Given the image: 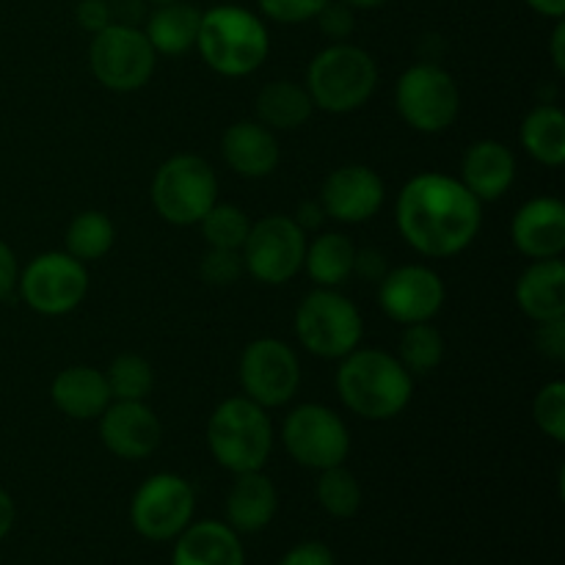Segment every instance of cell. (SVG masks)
I'll return each mask as SVG.
<instances>
[{
	"mask_svg": "<svg viewBox=\"0 0 565 565\" xmlns=\"http://www.w3.org/2000/svg\"><path fill=\"white\" fill-rule=\"evenodd\" d=\"M395 221L414 252L430 259H447L475 243L483 226V204L456 177L423 171L397 193Z\"/></svg>",
	"mask_w": 565,
	"mask_h": 565,
	"instance_id": "1",
	"label": "cell"
},
{
	"mask_svg": "<svg viewBox=\"0 0 565 565\" xmlns=\"http://www.w3.org/2000/svg\"><path fill=\"white\" fill-rule=\"evenodd\" d=\"M334 384L342 406L370 423L397 417L414 395V375L381 348H356L342 356Z\"/></svg>",
	"mask_w": 565,
	"mask_h": 565,
	"instance_id": "2",
	"label": "cell"
},
{
	"mask_svg": "<svg viewBox=\"0 0 565 565\" xmlns=\"http://www.w3.org/2000/svg\"><path fill=\"white\" fill-rule=\"evenodd\" d=\"M196 50L215 75L246 77L268 58L270 36L263 17L243 6L221 3L202 11Z\"/></svg>",
	"mask_w": 565,
	"mask_h": 565,
	"instance_id": "3",
	"label": "cell"
},
{
	"mask_svg": "<svg viewBox=\"0 0 565 565\" xmlns=\"http://www.w3.org/2000/svg\"><path fill=\"white\" fill-rule=\"evenodd\" d=\"M307 92L315 108L326 114H353L379 88V64L367 50L334 42L320 50L307 70Z\"/></svg>",
	"mask_w": 565,
	"mask_h": 565,
	"instance_id": "4",
	"label": "cell"
},
{
	"mask_svg": "<svg viewBox=\"0 0 565 565\" xmlns=\"http://www.w3.org/2000/svg\"><path fill=\"white\" fill-rule=\"evenodd\" d=\"M207 447L215 461L232 475L263 469L274 450V423L268 408L257 406L246 395L226 397L210 414Z\"/></svg>",
	"mask_w": 565,
	"mask_h": 565,
	"instance_id": "5",
	"label": "cell"
},
{
	"mask_svg": "<svg viewBox=\"0 0 565 565\" xmlns=\"http://www.w3.org/2000/svg\"><path fill=\"white\" fill-rule=\"evenodd\" d=\"M296 337L312 356L342 359L362 345V312L337 287H318L298 303Z\"/></svg>",
	"mask_w": 565,
	"mask_h": 565,
	"instance_id": "6",
	"label": "cell"
},
{
	"mask_svg": "<svg viewBox=\"0 0 565 565\" xmlns=\"http://www.w3.org/2000/svg\"><path fill=\"white\" fill-rule=\"evenodd\" d=\"M218 202V177L199 154H174L152 177V204L163 221L193 226Z\"/></svg>",
	"mask_w": 565,
	"mask_h": 565,
	"instance_id": "7",
	"label": "cell"
},
{
	"mask_svg": "<svg viewBox=\"0 0 565 565\" xmlns=\"http://www.w3.org/2000/svg\"><path fill=\"white\" fill-rule=\"evenodd\" d=\"M88 66L103 88L130 94L152 81L158 53L141 28L127 25V22H110L108 28L92 36Z\"/></svg>",
	"mask_w": 565,
	"mask_h": 565,
	"instance_id": "8",
	"label": "cell"
},
{
	"mask_svg": "<svg viewBox=\"0 0 565 565\" xmlns=\"http://www.w3.org/2000/svg\"><path fill=\"white\" fill-rule=\"evenodd\" d=\"M397 114L417 132H445L461 114V92L456 77L439 64H414L397 77Z\"/></svg>",
	"mask_w": 565,
	"mask_h": 565,
	"instance_id": "9",
	"label": "cell"
},
{
	"mask_svg": "<svg viewBox=\"0 0 565 565\" xmlns=\"http://www.w3.org/2000/svg\"><path fill=\"white\" fill-rule=\"evenodd\" d=\"M307 243V232L292 215H265L252 221L241 248L243 268L263 285H287L303 270Z\"/></svg>",
	"mask_w": 565,
	"mask_h": 565,
	"instance_id": "10",
	"label": "cell"
},
{
	"mask_svg": "<svg viewBox=\"0 0 565 565\" xmlns=\"http://www.w3.org/2000/svg\"><path fill=\"white\" fill-rule=\"evenodd\" d=\"M281 445L301 467L323 472L345 463L351 452V434L345 419L320 403H301L281 423Z\"/></svg>",
	"mask_w": 565,
	"mask_h": 565,
	"instance_id": "11",
	"label": "cell"
},
{
	"mask_svg": "<svg viewBox=\"0 0 565 565\" xmlns=\"http://www.w3.org/2000/svg\"><path fill=\"white\" fill-rule=\"evenodd\" d=\"M196 511V491L185 478L158 472L143 480L130 502V522L141 539L163 544L174 541Z\"/></svg>",
	"mask_w": 565,
	"mask_h": 565,
	"instance_id": "12",
	"label": "cell"
},
{
	"mask_svg": "<svg viewBox=\"0 0 565 565\" xmlns=\"http://www.w3.org/2000/svg\"><path fill=\"white\" fill-rule=\"evenodd\" d=\"M22 301L39 315L58 318L75 312L88 292V270L66 252H44L20 270L17 281Z\"/></svg>",
	"mask_w": 565,
	"mask_h": 565,
	"instance_id": "13",
	"label": "cell"
},
{
	"mask_svg": "<svg viewBox=\"0 0 565 565\" xmlns=\"http://www.w3.org/2000/svg\"><path fill=\"white\" fill-rule=\"evenodd\" d=\"M237 375L248 401L263 408H279L287 406L301 386V362L287 342L259 337L243 348Z\"/></svg>",
	"mask_w": 565,
	"mask_h": 565,
	"instance_id": "14",
	"label": "cell"
},
{
	"mask_svg": "<svg viewBox=\"0 0 565 565\" xmlns=\"http://www.w3.org/2000/svg\"><path fill=\"white\" fill-rule=\"evenodd\" d=\"M445 281L428 265H397L379 281L381 312L401 326L428 323L445 307Z\"/></svg>",
	"mask_w": 565,
	"mask_h": 565,
	"instance_id": "15",
	"label": "cell"
},
{
	"mask_svg": "<svg viewBox=\"0 0 565 565\" xmlns=\"http://www.w3.org/2000/svg\"><path fill=\"white\" fill-rule=\"evenodd\" d=\"M386 188L375 169L362 163H348L331 171L320 188V204L326 215L340 224H364L384 207Z\"/></svg>",
	"mask_w": 565,
	"mask_h": 565,
	"instance_id": "16",
	"label": "cell"
},
{
	"mask_svg": "<svg viewBox=\"0 0 565 565\" xmlns=\"http://www.w3.org/2000/svg\"><path fill=\"white\" fill-rule=\"evenodd\" d=\"M160 419L143 401H110L99 414V441L125 461H141L160 445Z\"/></svg>",
	"mask_w": 565,
	"mask_h": 565,
	"instance_id": "17",
	"label": "cell"
},
{
	"mask_svg": "<svg viewBox=\"0 0 565 565\" xmlns=\"http://www.w3.org/2000/svg\"><path fill=\"white\" fill-rule=\"evenodd\" d=\"M511 241L527 259H552L565 252V204L539 196L524 202L511 221Z\"/></svg>",
	"mask_w": 565,
	"mask_h": 565,
	"instance_id": "18",
	"label": "cell"
},
{
	"mask_svg": "<svg viewBox=\"0 0 565 565\" xmlns=\"http://www.w3.org/2000/svg\"><path fill=\"white\" fill-rule=\"evenodd\" d=\"M221 158L246 180H263L276 171L281 160L276 132L259 121H235L221 136Z\"/></svg>",
	"mask_w": 565,
	"mask_h": 565,
	"instance_id": "19",
	"label": "cell"
},
{
	"mask_svg": "<svg viewBox=\"0 0 565 565\" xmlns=\"http://www.w3.org/2000/svg\"><path fill=\"white\" fill-rule=\"evenodd\" d=\"M461 182L480 204L497 202L516 182V154L494 138L475 141L463 152Z\"/></svg>",
	"mask_w": 565,
	"mask_h": 565,
	"instance_id": "20",
	"label": "cell"
},
{
	"mask_svg": "<svg viewBox=\"0 0 565 565\" xmlns=\"http://www.w3.org/2000/svg\"><path fill=\"white\" fill-rule=\"evenodd\" d=\"M171 565H246L241 535L226 522L188 524L174 539Z\"/></svg>",
	"mask_w": 565,
	"mask_h": 565,
	"instance_id": "21",
	"label": "cell"
},
{
	"mask_svg": "<svg viewBox=\"0 0 565 565\" xmlns=\"http://www.w3.org/2000/svg\"><path fill=\"white\" fill-rule=\"evenodd\" d=\"M279 511V491H276L274 480L257 472L235 475L230 494H226V524L235 530L237 535L263 533Z\"/></svg>",
	"mask_w": 565,
	"mask_h": 565,
	"instance_id": "22",
	"label": "cell"
},
{
	"mask_svg": "<svg viewBox=\"0 0 565 565\" xmlns=\"http://www.w3.org/2000/svg\"><path fill=\"white\" fill-rule=\"evenodd\" d=\"M50 401L70 419H99V414L110 406V390L105 373L88 364H72L61 370L50 384Z\"/></svg>",
	"mask_w": 565,
	"mask_h": 565,
	"instance_id": "23",
	"label": "cell"
},
{
	"mask_svg": "<svg viewBox=\"0 0 565 565\" xmlns=\"http://www.w3.org/2000/svg\"><path fill=\"white\" fill-rule=\"evenodd\" d=\"M516 303L535 323L565 318L563 259H533V265L516 281Z\"/></svg>",
	"mask_w": 565,
	"mask_h": 565,
	"instance_id": "24",
	"label": "cell"
},
{
	"mask_svg": "<svg viewBox=\"0 0 565 565\" xmlns=\"http://www.w3.org/2000/svg\"><path fill=\"white\" fill-rule=\"evenodd\" d=\"M254 110H257L259 125H265L274 132H287L307 125L315 110V103L309 97L307 86L281 77V81H270L259 88Z\"/></svg>",
	"mask_w": 565,
	"mask_h": 565,
	"instance_id": "25",
	"label": "cell"
},
{
	"mask_svg": "<svg viewBox=\"0 0 565 565\" xmlns=\"http://www.w3.org/2000/svg\"><path fill=\"white\" fill-rule=\"evenodd\" d=\"M199 25H202V11L193 3L177 0V3L158 6L149 14L143 33L158 55H182L196 47Z\"/></svg>",
	"mask_w": 565,
	"mask_h": 565,
	"instance_id": "26",
	"label": "cell"
},
{
	"mask_svg": "<svg viewBox=\"0 0 565 565\" xmlns=\"http://www.w3.org/2000/svg\"><path fill=\"white\" fill-rule=\"evenodd\" d=\"M519 141L535 163L557 169L565 160V114L557 105H535L524 116Z\"/></svg>",
	"mask_w": 565,
	"mask_h": 565,
	"instance_id": "27",
	"label": "cell"
},
{
	"mask_svg": "<svg viewBox=\"0 0 565 565\" xmlns=\"http://www.w3.org/2000/svg\"><path fill=\"white\" fill-rule=\"evenodd\" d=\"M353 259L356 246L342 232H323L307 243L303 254V270L318 287H340L353 276Z\"/></svg>",
	"mask_w": 565,
	"mask_h": 565,
	"instance_id": "28",
	"label": "cell"
},
{
	"mask_svg": "<svg viewBox=\"0 0 565 565\" xmlns=\"http://www.w3.org/2000/svg\"><path fill=\"white\" fill-rule=\"evenodd\" d=\"M66 254L86 263H97L114 248L116 226L103 210H83L66 226Z\"/></svg>",
	"mask_w": 565,
	"mask_h": 565,
	"instance_id": "29",
	"label": "cell"
},
{
	"mask_svg": "<svg viewBox=\"0 0 565 565\" xmlns=\"http://www.w3.org/2000/svg\"><path fill=\"white\" fill-rule=\"evenodd\" d=\"M445 359V337L436 326L412 323L403 329L401 345H397V362L412 375H428Z\"/></svg>",
	"mask_w": 565,
	"mask_h": 565,
	"instance_id": "30",
	"label": "cell"
},
{
	"mask_svg": "<svg viewBox=\"0 0 565 565\" xmlns=\"http://www.w3.org/2000/svg\"><path fill=\"white\" fill-rule=\"evenodd\" d=\"M315 497L331 519H353L362 508V483L345 463H340L320 472Z\"/></svg>",
	"mask_w": 565,
	"mask_h": 565,
	"instance_id": "31",
	"label": "cell"
},
{
	"mask_svg": "<svg viewBox=\"0 0 565 565\" xmlns=\"http://www.w3.org/2000/svg\"><path fill=\"white\" fill-rule=\"evenodd\" d=\"M103 373L114 401H147L154 386L152 364L138 353H121Z\"/></svg>",
	"mask_w": 565,
	"mask_h": 565,
	"instance_id": "32",
	"label": "cell"
},
{
	"mask_svg": "<svg viewBox=\"0 0 565 565\" xmlns=\"http://www.w3.org/2000/svg\"><path fill=\"white\" fill-rule=\"evenodd\" d=\"M199 226H202V235L210 248L241 252L248 237V230H252V218L241 207H235V204L215 202L210 213L199 221Z\"/></svg>",
	"mask_w": 565,
	"mask_h": 565,
	"instance_id": "33",
	"label": "cell"
},
{
	"mask_svg": "<svg viewBox=\"0 0 565 565\" xmlns=\"http://www.w3.org/2000/svg\"><path fill=\"white\" fill-rule=\"evenodd\" d=\"M533 419L544 436L563 445L565 441V384L563 381H550L539 390L533 401Z\"/></svg>",
	"mask_w": 565,
	"mask_h": 565,
	"instance_id": "34",
	"label": "cell"
},
{
	"mask_svg": "<svg viewBox=\"0 0 565 565\" xmlns=\"http://www.w3.org/2000/svg\"><path fill=\"white\" fill-rule=\"evenodd\" d=\"M202 279L207 285L215 287H226V285H235L246 268H243V257L241 252H230V248H210L202 259Z\"/></svg>",
	"mask_w": 565,
	"mask_h": 565,
	"instance_id": "35",
	"label": "cell"
},
{
	"mask_svg": "<svg viewBox=\"0 0 565 565\" xmlns=\"http://www.w3.org/2000/svg\"><path fill=\"white\" fill-rule=\"evenodd\" d=\"M329 0H257L259 11L268 20L281 22V25H298V22H309L323 11Z\"/></svg>",
	"mask_w": 565,
	"mask_h": 565,
	"instance_id": "36",
	"label": "cell"
},
{
	"mask_svg": "<svg viewBox=\"0 0 565 565\" xmlns=\"http://www.w3.org/2000/svg\"><path fill=\"white\" fill-rule=\"evenodd\" d=\"M315 20H318L320 31H323L331 42H345V39L353 33V28H356L353 9L351 6L340 3V0H329Z\"/></svg>",
	"mask_w": 565,
	"mask_h": 565,
	"instance_id": "37",
	"label": "cell"
},
{
	"mask_svg": "<svg viewBox=\"0 0 565 565\" xmlns=\"http://www.w3.org/2000/svg\"><path fill=\"white\" fill-rule=\"evenodd\" d=\"M535 345L552 362H563L565 359V318L544 320L535 329Z\"/></svg>",
	"mask_w": 565,
	"mask_h": 565,
	"instance_id": "38",
	"label": "cell"
},
{
	"mask_svg": "<svg viewBox=\"0 0 565 565\" xmlns=\"http://www.w3.org/2000/svg\"><path fill=\"white\" fill-rule=\"evenodd\" d=\"M75 17L77 25L94 36V33H99L103 28H108L114 22V9H110L108 0H81L75 9Z\"/></svg>",
	"mask_w": 565,
	"mask_h": 565,
	"instance_id": "39",
	"label": "cell"
},
{
	"mask_svg": "<svg viewBox=\"0 0 565 565\" xmlns=\"http://www.w3.org/2000/svg\"><path fill=\"white\" fill-rule=\"evenodd\" d=\"M276 565H337L334 552L320 541H303L296 544Z\"/></svg>",
	"mask_w": 565,
	"mask_h": 565,
	"instance_id": "40",
	"label": "cell"
},
{
	"mask_svg": "<svg viewBox=\"0 0 565 565\" xmlns=\"http://www.w3.org/2000/svg\"><path fill=\"white\" fill-rule=\"evenodd\" d=\"M390 265H386V257L379 252V248L367 246V248H356V259H353V276L364 281H375L379 285L381 279L386 276Z\"/></svg>",
	"mask_w": 565,
	"mask_h": 565,
	"instance_id": "41",
	"label": "cell"
},
{
	"mask_svg": "<svg viewBox=\"0 0 565 565\" xmlns=\"http://www.w3.org/2000/svg\"><path fill=\"white\" fill-rule=\"evenodd\" d=\"M17 281H20V263H17L14 248L0 241V301H6L17 290Z\"/></svg>",
	"mask_w": 565,
	"mask_h": 565,
	"instance_id": "42",
	"label": "cell"
},
{
	"mask_svg": "<svg viewBox=\"0 0 565 565\" xmlns=\"http://www.w3.org/2000/svg\"><path fill=\"white\" fill-rule=\"evenodd\" d=\"M292 218H296V224L301 226L303 232H318L320 226H323V221L329 218V215H326L320 199H307V202L298 204V210H296V215H292Z\"/></svg>",
	"mask_w": 565,
	"mask_h": 565,
	"instance_id": "43",
	"label": "cell"
},
{
	"mask_svg": "<svg viewBox=\"0 0 565 565\" xmlns=\"http://www.w3.org/2000/svg\"><path fill=\"white\" fill-rule=\"evenodd\" d=\"M552 64H555L557 75H565V22L555 20V31H552Z\"/></svg>",
	"mask_w": 565,
	"mask_h": 565,
	"instance_id": "44",
	"label": "cell"
},
{
	"mask_svg": "<svg viewBox=\"0 0 565 565\" xmlns=\"http://www.w3.org/2000/svg\"><path fill=\"white\" fill-rule=\"evenodd\" d=\"M17 522V505L14 500H11L9 491L0 489V541L6 539V535L11 533V527H14Z\"/></svg>",
	"mask_w": 565,
	"mask_h": 565,
	"instance_id": "45",
	"label": "cell"
},
{
	"mask_svg": "<svg viewBox=\"0 0 565 565\" xmlns=\"http://www.w3.org/2000/svg\"><path fill=\"white\" fill-rule=\"evenodd\" d=\"M535 14L552 17V20H563L565 17V0H524Z\"/></svg>",
	"mask_w": 565,
	"mask_h": 565,
	"instance_id": "46",
	"label": "cell"
},
{
	"mask_svg": "<svg viewBox=\"0 0 565 565\" xmlns=\"http://www.w3.org/2000/svg\"><path fill=\"white\" fill-rule=\"evenodd\" d=\"M340 3L351 6V9L356 11V9H381V6L390 3V0H340Z\"/></svg>",
	"mask_w": 565,
	"mask_h": 565,
	"instance_id": "47",
	"label": "cell"
},
{
	"mask_svg": "<svg viewBox=\"0 0 565 565\" xmlns=\"http://www.w3.org/2000/svg\"><path fill=\"white\" fill-rule=\"evenodd\" d=\"M149 3H154V6H166V3H177V0H149Z\"/></svg>",
	"mask_w": 565,
	"mask_h": 565,
	"instance_id": "48",
	"label": "cell"
}]
</instances>
